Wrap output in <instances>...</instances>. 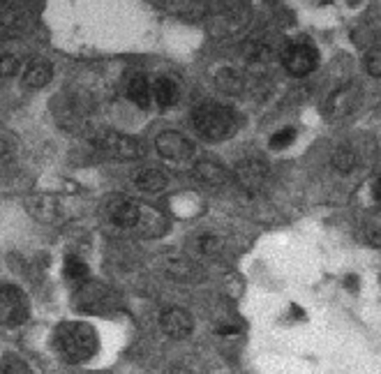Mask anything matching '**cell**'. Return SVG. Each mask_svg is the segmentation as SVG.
Wrapping results in <instances>:
<instances>
[{
  "instance_id": "6da1fadb",
  "label": "cell",
  "mask_w": 381,
  "mask_h": 374,
  "mask_svg": "<svg viewBox=\"0 0 381 374\" xmlns=\"http://www.w3.org/2000/svg\"><path fill=\"white\" fill-rule=\"evenodd\" d=\"M55 349H58V354L65 358L67 363L81 365V363H88L91 358L98 354L100 340L93 326L72 321V323H62L60 328L55 330Z\"/></svg>"
},
{
  "instance_id": "7a4b0ae2",
  "label": "cell",
  "mask_w": 381,
  "mask_h": 374,
  "mask_svg": "<svg viewBox=\"0 0 381 374\" xmlns=\"http://www.w3.org/2000/svg\"><path fill=\"white\" fill-rule=\"evenodd\" d=\"M194 127L203 139L208 141H225L236 132V114L229 107L206 102L194 109Z\"/></svg>"
},
{
  "instance_id": "3957f363",
  "label": "cell",
  "mask_w": 381,
  "mask_h": 374,
  "mask_svg": "<svg viewBox=\"0 0 381 374\" xmlns=\"http://www.w3.org/2000/svg\"><path fill=\"white\" fill-rule=\"evenodd\" d=\"M28 319V300L12 284H0V326L14 328Z\"/></svg>"
},
{
  "instance_id": "277c9868",
  "label": "cell",
  "mask_w": 381,
  "mask_h": 374,
  "mask_svg": "<svg viewBox=\"0 0 381 374\" xmlns=\"http://www.w3.org/2000/svg\"><path fill=\"white\" fill-rule=\"evenodd\" d=\"M98 148L105 150L107 155L116 157V160H139V157H144V143L134 137H127V134H121V132H102L98 137Z\"/></svg>"
},
{
  "instance_id": "5b68a950",
  "label": "cell",
  "mask_w": 381,
  "mask_h": 374,
  "mask_svg": "<svg viewBox=\"0 0 381 374\" xmlns=\"http://www.w3.org/2000/svg\"><path fill=\"white\" fill-rule=\"evenodd\" d=\"M155 148H157V153L169 162H185L194 153L192 141H189L185 134L173 132V130L162 132L160 137L155 139Z\"/></svg>"
},
{
  "instance_id": "8992f818",
  "label": "cell",
  "mask_w": 381,
  "mask_h": 374,
  "mask_svg": "<svg viewBox=\"0 0 381 374\" xmlns=\"http://www.w3.org/2000/svg\"><path fill=\"white\" fill-rule=\"evenodd\" d=\"M282 65L293 76H305L316 67V51L307 44H291L282 53Z\"/></svg>"
},
{
  "instance_id": "52a82bcc",
  "label": "cell",
  "mask_w": 381,
  "mask_h": 374,
  "mask_svg": "<svg viewBox=\"0 0 381 374\" xmlns=\"http://www.w3.org/2000/svg\"><path fill=\"white\" fill-rule=\"evenodd\" d=\"M266 176H268V169L261 160H245L238 164V169H236L238 187H241L243 192H248L250 196L257 194L259 189L264 187Z\"/></svg>"
},
{
  "instance_id": "ba28073f",
  "label": "cell",
  "mask_w": 381,
  "mask_h": 374,
  "mask_svg": "<svg viewBox=\"0 0 381 374\" xmlns=\"http://www.w3.org/2000/svg\"><path fill=\"white\" fill-rule=\"evenodd\" d=\"M160 326L169 338H187L194 328V321H192V316H189L187 309L169 307V309H164V312H162Z\"/></svg>"
},
{
  "instance_id": "9c48e42d",
  "label": "cell",
  "mask_w": 381,
  "mask_h": 374,
  "mask_svg": "<svg viewBox=\"0 0 381 374\" xmlns=\"http://www.w3.org/2000/svg\"><path fill=\"white\" fill-rule=\"evenodd\" d=\"M139 203L132 201V199L118 196L109 203V220L114 222L116 227H134L139 222Z\"/></svg>"
},
{
  "instance_id": "30bf717a",
  "label": "cell",
  "mask_w": 381,
  "mask_h": 374,
  "mask_svg": "<svg viewBox=\"0 0 381 374\" xmlns=\"http://www.w3.org/2000/svg\"><path fill=\"white\" fill-rule=\"evenodd\" d=\"M51 76H53V67L49 65V62L33 60L26 69H23V86H26V88L39 91L51 81Z\"/></svg>"
},
{
  "instance_id": "8fae6325",
  "label": "cell",
  "mask_w": 381,
  "mask_h": 374,
  "mask_svg": "<svg viewBox=\"0 0 381 374\" xmlns=\"http://www.w3.org/2000/svg\"><path fill=\"white\" fill-rule=\"evenodd\" d=\"M127 98H130L139 109H148L150 100H153V86H150L146 76L134 74L130 79V84H127Z\"/></svg>"
},
{
  "instance_id": "7c38bea8",
  "label": "cell",
  "mask_w": 381,
  "mask_h": 374,
  "mask_svg": "<svg viewBox=\"0 0 381 374\" xmlns=\"http://www.w3.org/2000/svg\"><path fill=\"white\" fill-rule=\"evenodd\" d=\"M153 98L162 109H169L178 102V86L169 76H160L153 84Z\"/></svg>"
},
{
  "instance_id": "4fadbf2b",
  "label": "cell",
  "mask_w": 381,
  "mask_h": 374,
  "mask_svg": "<svg viewBox=\"0 0 381 374\" xmlns=\"http://www.w3.org/2000/svg\"><path fill=\"white\" fill-rule=\"evenodd\" d=\"M134 182H137V187L144 189V192H162L169 178H166L160 169H144L141 173H137Z\"/></svg>"
},
{
  "instance_id": "5bb4252c",
  "label": "cell",
  "mask_w": 381,
  "mask_h": 374,
  "mask_svg": "<svg viewBox=\"0 0 381 374\" xmlns=\"http://www.w3.org/2000/svg\"><path fill=\"white\" fill-rule=\"evenodd\" d=\"M194 171H196V176H199V180L208 182V185H222V182L227 180L225 169L215 162H199L194 166Z\"/></svg>"
},
{
  "instance_id": "9a60e30c",
  "label": "cell",
  "mask_w": 381,
  "mask_h": 374,
  "mask_svg": "<svg viewBox=\"0 0 381 374\" xmlns=\"http://www.w3.org/2000/svg\"><path fill=\"white\" fill-rule=\"evenodd\" d=\"M62 273H65L67 280H69V282H74V284H81V282H86V280L91 277L88 266H86L79 257H67V259H65V268H62Z\"/></svg>"
},
{
  "instance_id": "2e32d148",
  "label": "cell",
  "mask_w": 381,
  "mask_h": 374,
  "mask_svg": "<svg viewBox=\"0 0 381 374\" xmlns=\"http://www.w3.org/2000/svg\"><path fill=\"white\" fill-rule=\"evenodd\" d=\"M21 67V60L14 53H0V86L17 74Z\"/></svg>"
},
{
  "instance_id": "e0dca14e",
  "label": "cell",
  "mask_w": 381,
  "mask_h": 374,
  "mask_svg": "<svg viewBox=\"0 0 381 374\" xmlns=\"http://www.w3.org/2000/svg\"><path fill=\"white\" fill-rule=\"evenodd\" d=\"M333 166L340 171V173H349V171H354V166H356V155H354V150H349V148H337L335 153H333Z\"/></svg>"
},
{
  "instance_id": "ac0fdd59",
  "label": "cell",
  "mask_w": 381,
  "mask_h": 374,
  "mask_svg": "<svg viewBox=\"0 0 381 374\" xmlns=\"http://www.w3.org/2000/svg\"><path fill=\"white\" fill-rule=\"evenodd\" d=\"M293 139H296V130H291V127H284V130H280V132L271 137V148H275V150L287 148Z\"/></svg>"
},
{
  "instance_id": "d6986e66",
  "label": "cell",
  "mask_w": 381,
  "mask_h": 374,
  "mask_svg": "<svg viewBox=\"0 0 381 374\" xmlns=\"http://www.w3.org/2000/svg\"><path fill=\"white\" fill-rule=\"evenodd\" d=\"M365 67L372 76L381 79V51H370L368 58H365Z\"/></svg>"
},
{
  "instance_id": "ffe728a7",
  "label": "cell",
  "mask_w": 381,
  "mask_h": 374,
  "mask_svg": "<svg viewBox=\"0 0 381 374\" xmlns=\"http://www.w3.org/2000/svg\"><path fill=\"white\" fill-rule=\"evenodd\" d=\"M0 372L10 374V372H30L26 363H21L19 358H5L3 363H0Z\"/></svg>"
},
{
  "instance_id": "44dd1931",
  "label": "cell",
  "mask_w": 381,
  "mask_h": 374,
  "mask_svg": "<svg viewBox=\"0 0 381 374\" xmlns=\"http://www.w3.org/2000/svg\"><path fill=\"white\" fill-rule=\"evenodd\" d=\"M375 199L381 203V178L377 180V185H375Z\"/></svg>"
},
{
  "instance_id": "7402d4cb",
  "label": "cell",
  "mask_w": 381,
  "mask_h": 374,
  "mask_svg": "<svg viewBox=\"0 0 381 374\" xmlns=\"http://www.w3.org/2000/svg\"><path fill=\"white\" fill-rule=\"evenodd\" d=\"M3 155H5V146L0 143V157H3Z\"/></svg>"
}]
</instances>
